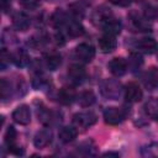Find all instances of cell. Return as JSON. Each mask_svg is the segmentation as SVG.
Instances as JSON below:
<instances>
[{
	"label": "cell",
	"mask_w": 158,
	"mask_h": 158,
	"mask_svg": "<svg viewBox=\"0 0 158 158\" xmlns=\"http://www.w3.org/2000/svg\"><path fill=\"white\" fill-rule=\"evenodd\" d=\"M101 95L110 100H117L121 94V84L115 79H105L100 85Z\"/></svg>",
	"instance_id": "6da1fadb"
},
{
	"label": "cell",
	"mask_w": 158,
	"mask_h": 158,
	"mask_svg": "<svg viewBox=\"0 0 158 158\" xmlns=\"http://www.w3.org/2000/svg\"><path fill=\"white\" fill-rule=\"evenodd\" d=\"M98 117L94 112L91 111H85V112H78L73 116V123L77 128H81V130H86L89 127H91L95 122H96Z\"/></svg>",
	"instance_id": "7a4b0ae2"
},
{
	"label": "cell",
	"mask_w": 158,
	"mask_h": 158,
	"mask_svg": "<svg viewBox=\"0 0 158 158\" xmlns=\"http://www.w3.org/2000/svg\"><path fill=\"white\" fill-rule=\"evenodd\" d=\"M127 116V112L125 109L118 107H106L104 111V121L107 125H118L121 123Z\"/></svg>",
	"instance_id": "3957f363"
},
{
	"label": "cell",
	"mask_w": 158,
	"mask_h": 158,
	"mask_svg": "<svg viewBox=\"0 0 158 158\" xmlns=\"http://www.w3.org/2000/svg\"><path fill=\"white\" fill-rule=\"evenodd\" d=\"M128 19H130L132 26H133L137 31L147 32V31H151V30H152V25H151L149 20H148L144 15H142V14H139V12H137V11H131V12L128 14Z\"/></svg>",
	"instance_id": "277c9868"
},
{
	"label": "cell",
	"mask_w": 158,
	"mask_h": 158,
	"mask_svg": "<svg viewBox=\"0 0 158 158\" xmlns=\"http://www.w3.org/2000/svg\"><path fill=\"white\" fill-rule=\"evenodd\" d=\"M75 56H77V58L79 60L89 63L95 57V49L89 43H80V44H78L75 47Z\"/></svg>",
	"instance_id": "5b68a950"
},
{
	"label": "cell",
	"mask_w": 158,
	"mask_h": 158,
	"mask_svg": "<svg viewBox=\"0 0 158 158\" xmlns=\"http://www.w3.org/2000/svg\"><path fill=\"white\" fill-rule=\"evenodd\" d=\"M12 120L22 126H26L31 122V111L27 105H20L17 106L12 112Z\"/></svg>",
	"instance_id": "8992f818"
},
{
	"label": "cell",
	"mask_w": 158,
	"mask_h": 158,
	"mask_svg": "<svg viewBox=\"0 0 158 158\" xmlns=\"http://www.w3.org/2000/svg\"><path fill=\"white\" fill-rule=\"evenodd\" d=\"M142 96H143L142 89L139 88V85L137 83L131 81L126 85V88H125V99L128 102H138V101H141Z\"/></svg>",
	"instance_id": "52a82bcc"
},
{
	"label": "cell",
	"mask_w": 158,
	"mask_h": 158,
	"mask_svg": "<svg viewBox=\"0 0 158 158\" xmlns=\"http://www.w3.org/2000/svg\"><path fill=\"white\" fill-rule=\"evenodd\" d=\"M52 131L49 128H42L38 132H36L33 137V144L36 148H44L52 142Z\"/></svg>",
	"instance_id": "ba28073f"
},
{
	"label": "cell",
	"mask_w": 158,
	"mask_h": 158,
	"mask_svg": "<svg viewBox=\"0 0 158 158\" xmlns=\"http://www.w3.org/2000/svg\"><path fill=\"white\" fill-rule=\"evenodd\" d=\"M109 69H110V72L115 75V77H122L126 72H127V69H128V67H127V62L123 59V58H121V57H115V58H112L110 62H109Z\"/></svg>",
	"instance_id": "9c48e42d"
},
{
	"label": "cell",
	"mask_w": 158,
	"mask_h": 158,
	"mask_svg": "<svg viewBox=\"0 0 158 158\" xmlns=\"http://www.w3.org/2000/svg\"><path fill=\"white\" fill-rule=\"evenodd\" d=\"M68 77L74 84H81L86 78V70L79 64H72L68 68Z\"/></svg>",
	"instance_id": "30bf717a"
},
{
	"label": "cell",
	"mask_w": 158,
	"mask_h": 158,
	"mask_svg": "<svg viewBox=\"0 0 158 158\" xmlns=\"http://www.w3.org/2000/svg\"><path fill=\"white\" fill-rule=\"evenodd\" d=\"M102 31L105 32V35H110V36H116L121 32V28H122V23L120 20L115 19L114 16L110 17L109 20H106L101 26Z\"/></svg>",
	"instance_id": "8fae6325"
},
{
	"label": "cell",
	"mask_w": 158,
	"mask_h": 158,
	"mask_svg": "<svg viewBox=\"0 0 158 158\" xmlns=\"http://www.w3.org/2000/svg\"><path fill=\"white\" fill-rule=\"evenodd\" d=\"M99 48L102 53H111L112 51L116 49L117 42L115 40V36H110V35H104L99 38Z\"/></svg>",
	"instance_id": "7c38bea8"
},
{
	"label": "cell",
	"mask_w": 158,
	"mask_h": 158,
	"mask_svg": "<svg viewBox=\"0 0 158 158\" xmlns=\"http://www.w3.org/2000/svg\"><path fill=\"white\" fill-rule=\"evenodd\" d=\"M77 99V94L75 90L73 88L69 86H63L62 89H59L58 91V101L62 105H70L75 101Z\"/></svg>",
	"instance_id": "4fadbf2b"
},
{
	"label": "cell",
	"mask_w": 158,
	"mask_h": 158,
	"mask_svg": "<svg viewBox=\"0 0 158 158\" xmlns=\"http://www.w3.org/2000/svg\"><path fill=\"white\" fill-rule=\"evenodd\" d=\"M143 81L146 88H148L149 90L158 89V68H149L143 75Z\"/></svg>",
	"instance_id": "5bb4252c"
},
{
	"label": "cell",
	"mask_w": 158,
	"mask_h": 158,
	"mask_svg": "<svg viewBox=\"0 0 158 158\" xmlns=\"http://www.w3.org/2000/svg\"><path fill=\"white\" fill-rule=\"evenodd\" d=\"M12 25L17 31H26L30 27V19L25 12L17 11L12 15Z\"/></svg>",
	"instance_id": "9a60e30c"
},
{
	"label": "cell",
	"mask_w": 158,
	"mask_h": 158,
	"mask_svg": "<svg viewBox=\"0 0 158 158\" xmlns=\"http://www.w3.org/2000/svg\"><path fill=\"white\" fill-rule=\"evenodd\" d=\"M136 47L138 51L147 53V54H152L154 52H157L158 49V43L156 40L153 38H142L136 43Z\"/></svg>",
	"instance_id": "2e32d148"
},
{
	"label": "cell",
	"mask_w": 158,
	"mask_h": 158,
	"mask_svg": "<svg viewBox=\"0 0 158 158\" xmlns=\"http://www.w3.org/2000/svg\"><path fill=\"white\" fill-rule=\"evenodd\" d=\"M110 17H112V12L110 11V9H107L106 6H100V7H98L95 11H94V14H93V16H91V20H93V22L95 23V25H99V26H101L106 20H109Z\"/></svg>",
	"instance_id": "e0dca14e"
},
{
	"label": "cell",
	"mask_w": 158,
	"mask_h": 158,
	"mask_svg": "<svg viewBox=\"0 0 158 158\" xmlns=\"http://www.w3.org/2000/svg\"><path fill=\"white\" fill-rule=\"evenodd\" d=\"M78 136V131L73 126H63L58 131V137L63 143H69L74 141Z\"/></svg>",
	"instance_id": "ac0fdd59"
},
{
	"label": "cell",
	"mask_w": 158,
	"mask_h": 158,
	"mask_svg": "<svg viewBox=\"0 0 158 158\" xmlns=\"http://www.w3.org/2000/svg\"><path fill=\"white\" fill-rule=\"evenodd\" d=\"M51 23L53 25V27L56 28H60L64 25H68V17L65 15L64 11H62L60 9H57L52 16H51Z\"/></svg>",
	"instance_id": "d6986e66"
},
{
	"label": "cell",
	"mask_w": 158,
	"mask_h": 158,
	"mask_svg": "<svg viewBox=\"0 0 158 158\" xmlns=\"http://www.w3.org/2000/svg\"><path fill=\"white\" fill-rule=\"evenodd\" d=\"M44 63H46V67L49 70H56L62 64V57H60V54H58L56 52H51V53L46 54Z\"/></svg>",
	"instance_id": "ffe728a7"
},
{
	"label": "cell",
	"mask_w": 158,
	"mask_h": 158,
	"mask_svg": "<svg viewBox=\"0 0 158 158\" xmlns=\"http://www.w3.org/2000/svg\"><path fill=\"white\" fill-rule=\"evenodd\" d=\"M95 94L91 91V90H86V91H83L80 93L78 96H77V100H78V104L81 106V107H89L91 106L94 102H95Z\"/></svg>",
	"instance_id": "44dd1931"
},
{
	"label": "cell",
	"mask_w": 158,
	"mask_h": 158,
	"mask_svg": "<svg viewBox=\"0 0 158 158\" xmlns=\"http://www.w3.org/2000/svg\"><path fill=\"white\" fill-rule=\"evenodd\" d=\"M67 30H68V35H69L70 37H79V36H81V35L84 33V27H83V25H81L79 21H75V20L68 22Z\"/></svg>",
	"instance_id": "7402d4cb"
},
{
	"label": "cell",
	"mask_w": 158,
	"mask_h": 158,
	"mask_svg": "<svg viewBox=\"0 0 158 158\" xmlns=\"http://www.w3.org/2000/svg\"><path fill=\"white\" fill-rule=\"evenodd\" d=\"M11 60L17 65V67H26L30 63V57L25 51H17L16 53L12 54Z\"/></svg>",
	"instance_id": "603a6c76"
},
{
	"label": "cell",
	"mask_w": 158,
	"mask_h": 158,
	"mask_svg": "<svg viewBox=\"0 0 158 158\" xmlns=\"http://www.w3.org/2000/svg\"><path fill=\"white\" fill-rule=\"evenodd\" d=\"M143 64V59L138 53H131L128 57V62H127V67L128 69H131L132 72L138 70Z\"/></svg>",
	"instance_id": "cb8c5ba5"
},
{
	"label": "cell",
	"mask_w": 158,
	"mask_h": 158,
	"mask_svg": "<svg viewBox=\"0 0 158 158\" xmlns=\"http://www.w3.org/2000/svg\"><path fill=\"white\" fill-rule=\"evenodd\" d=\"M78 149H80V152L85 156H94L96 152V146L93 141H85L78 146Z\"/></svg>",
	"instance_id": "d4e9b609"
},
{
	"label": "cell",
	"mask_w": 158,
	"mask_h": 158,
	"mask_svg": "<svg viewBox=\"0 0 158 158\" xmlns=\"http://www.w3.org/2000/svg\"><path fill=\"white\" fill-rule=\"evenodd\" d=\"M146 110H147V114L158 122V99L149 100L146 104Z\"/></svg>",
	"instance_id": "484cf974"
},
{
	"label": "cell",
	"mask_w": 158,
	"mask_h": 158,
	"mask_svg": "<svg viewBox=\"0 0 158 158\" xmlns=\"http://www.w3.org/2000/svg\"><path fill=\"white\" fill-rule=\"evenodd\" d=\"M16 137H17V132H16V130H15L12 126H10V127L6 130L5 136H4V138H5V143H6L7 146L11 144V143H15Z\"/></svg>",
	"instance_id": "4316f807"
},
{
	"label": "cell",
	"mask_w": 158,
	"mask_h": 158,
	"mask_svg": "<svg viewBox=\"0 0 158 158\" xmlns=\"http://www.w3.org/2000/svg\"><path fill=\"white\" fill-rule=\"evenodd\" d=\"M19 1H20L21 6L27 10H35L41 4V0H19Z\"/></svg>",
	"instance_id": "83f0119b"
},
{
	"label": "cell",
	"mask_w": 158,
	"mask_h": 158,
	"mask_svg": "<svg viewBox=\"0 0 158 158\" xmlns=\"http://www.w3.org/2000/svg\"><path fill=\"white\" fill-rule=\"evenodd\" d=\"M70 12H72V15H73L75 19H81V17L84 16V11H83L81 7H80L79 5H77V4L70 5Z\"/></svg>",
	"instance_id": "f1b7e54d"
},
{
	"label": "cell",
	"mask_w": 158,
	"mask_h": 158,
	"mask_svg": "<svg viewBox=\"0 0 158 158\" xmlns=\"http://www.w3.org/2000/svg\"><path fill=\"white\" fill-rule=\"evenodd\" d=\"M7 147H9V152L12 153V154H15V156H22L23 152H25L23 148L20 147V146H17L16 143H11V144H9Z\"/></svg>",
	"instance_id": "f546056e"
},
{
	"label": "cell",
	"mask_w": 158,
	"mask_h": 158,
	"mask_svg": "<svg viewBox=\"0 0 158 158\" xmlns=\"http://www.w3.org/2000/svg\"><path fill=\"white\" fill-rule=\"evenodd\" d=\"M144 149H147V153H143L144 156H158V143H152Z\"/></svg>",
	"instance_id": "4dcf8cb0"
},
{
	"label": "cell",
	"mask_w": 158,
	"mask_h": 158,
	"mask_svg": "<svg viewBox=\"0 0 158 158\" xmlns=\"http://www.w3.org/2000/svg\"><path fill=\"white\" fill-rule=\"evenodd\" d=\"M111 4L116 5V6H121V7H126L128 5H131L132 0H109Z\"/></svg>",
	"instance_id": "1f68e13d"
},
{
	"label": "cell",
	"mask_w": 158,
	"mask_h": 158,
	"mask_svg": "<svg viewBox=\"0 0 158 158\" xmlns=\"http://www.w3.org/2000/svg\"><path fill=\"white\" fill-rule=\"evenodd\" d=\"M10 0H1V7H2V11L4 12H7V10L10 9Z\"/></svg>",
	"instance_id": "d6a6232c"
},
{
	"label": "cell",
	"mask_w": 158,
	"mask_h": 158,
	"mask_svg": "<svg viewBox=\"0 0 158 158\" xmlns=\"http://www.w3.org/2000/svg\"><path fill=\"white\" fill-rule=\"evenodd\" d=\"M104 156H115V157H118L120 154L118 153H114V152H106V153H104Z\"/></svg>",
	"instance_id": "836d02e7"
},
{
	"label": "cell",
	"mask_w": 158,
	"mask_h": 158,
	"mask_svg": "<svg viewBox=\"0 0 158 158\" xmlns=\"http://www.w3.org/2000/svg\"><path fill=\"white\" fill-rule=\"evenodd\" d=\"M84 1H85V2H86V4H90V2H91V1H93V0H84Z\"/></svg>",
	"instance_id": "e575fe53"
},
{
	"label": "cell",
	"mask_w": 158,
	"mask_h": 158,
	"mask_svg": "<svg viewBox=\"0 0 158 158\" xmlns=\"http://www.w3.org/2000/svg\"><path fill=\"white\" fill-rule=\"evenodd\" d=\"M157 59H158V49H157Z\"/></svg>",
	"instance_id": "d590c367"
}]
</instances>
